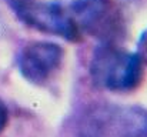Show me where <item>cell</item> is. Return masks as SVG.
<instances>
[{"instance_id": "obj_4", "label": "cell", "mask_w": 147, "mask_h": 137, "mask_svg": "<svg viewBox=\"0 0 147 137\" xmlns=\"http://www.w3.org/2000/svg\"><path fill=\"white\" fill-rule=\"evenodd\" d=\"M67 7L83 33L100 43H116L124 34L123 14L114 0H70Z\"/></svg>"}, {"instance_id": "obj_1", "label": "cell", "mask_w": 147, "mask_h": 137, "mask_svg": "<svg viewBox=\"0 0 147 137\" xmlns=\"http://www.w3.org/2000/svg\"><path fill=\"white\" fill-rule=\"evenodd\" d=\"M93 84L107 91L136 90L144 79V64L136 53L123 50L116 43H100L90 60Z\"/></svg>"}, {"instance_id": "obj_6", "label": "cell", "mask_w": 147, "mask_h": 137, "mask_svg": "<svg viewBox=\"0 0 147 137\" xmlns=\"http://www.w3.org/2000/svg\"><path fill=\"white\" fill-rule=\"evenodd\" d=\"M137 57L140 59V61L147 66V29L140 34L139 40H137V50H136Z\"/></svg>"}, {"instance_id": "obj_3", "label": "cell", "mask_w": 147, "mask_h": 137, "mask_svg": "<svg viewBox=\"0 0 147 137\" xmlns=\"http://www.w3.org/2000/svg\"><path fill=\"white\" fill-rule=\"evenodd\" d=\"M20 22L42 33L59 36L67 42H80L79 30L67 4L57 0H6Z\"/></svg>"}, {"instance_id": "obj_7", "label": "cell", "mask_w": 147, "mask_h": 137, "mask_svg": "<svg viewBox=\"0 0 147 137\" xmlns=\"http://www.w3.org/2000/svg\"><path fill=\"white\" fill-rule=\"evenodd\" d=\"M7 121H9V110H7V106L4 104V101L0 99V133L6 129Z\"/></svg>"}, {"instance_id": "obj_5", "label": "cell", "mask_w": 147, "mask_h": 137, "mask_svg": "<svg viewBox=\"0 0 147 137\" xmlns=\"http://www.w3.org/2000/svg\"><path fill=\"white\" fill-rule=\"evenodd\" d=\"M64 60L63 47L53 42H32L17 56L20 74L32 84L45 86L60 70Z\"/></svg>"}, {"instance_id": "obj_2", "label": "cell", "mask_w": 147, "mask_h": 137, "mask_svg": "<svg viewBox=\"0 0 147 137\" xmlns=\"http://www.w3.org/2000/svg\"><path fill=\"white\" fill-rule=\"evenodd\" d=\"M76 137H147V110L140 106H96L76 124Z\"/></svg>"}]
</instances>
